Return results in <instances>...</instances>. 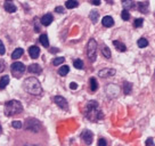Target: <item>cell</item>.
<instances>
[{"label":"cell","mask_w":155,"mask_h":146,"mask_svg":"<svg viewBox=\"0 0 155 146\" xmlns=\"http://www.w3.org/2000/svg\"><path fill=\"white\" fill-rule=\"evenodd\" d=\"M98 145L99 146H106L107 145V141L104 139V138H101L99 141H98Z\"/></svg>","instance_id":"cell-35"},{"label":"cell","mask_w":155,"mask_h":146,"mask_svg":"<svg viewBox=\"0 0 155 146\" xmlns=\"http://www.w3.org/2000/svg\"><path fill=\"white\" fill-rule=\"evenodd\" d=\"M50 51H53V53H56V51H58V49L57 48H53V49H50Z\"/></svg>","instance_id":"cell-41"},{"label":"cell","mask_w":155,"mask_h":146,"mask_svg":"<svg viewBox=\"0 0 155 146\" xmlns=\"http://www.w3.org/2000/svg\"><path fill=\"white\" fill-rule=\"evenodd\" d=\"M137 45H138L139 48H145L146 46H148V41L145 38H140V39L137 41Z\"/></svg>","instance_id":"cell-28"},{"label":"cell","mask_w":155,"mask_h":146,"mask_svg":"<svg viewBox=\"0 0 155 146\" xmlns=\"http://www.w3.org/2000/svg\"><path fill=\"white\" fill-rule=\"evenodd\" d=\"M23 54H24V50H23V49H22V48H16L14 51H13V54H12V58H13V59H18L19 57L23 55Z\"/></svg>","instance_id":"cell-21"},{"label":"cell","mask_w":155,"mask_h":146,"mask_svg":"<svg viewBox=\"0 0 155 146\" xmlns=\"http://www.w3.org/2000/svg\"><path fill=\"white\" fill-rule=\"evenodd\" d=\"M107 1H108V2H110V4H113V1H111V0H107Z\"/></svg>","instance_id":"cell-43"},{"label":"cell","mask_w":155,"mask_h":146,"mask_svg":"<svg viewBox=\"0 0 155 146\" xmlns=\"http://www.w3.org/2000/svg\"><path fill=\"white\" fill-rule=\"evenodd\" d=\"M143 23H144V20H143V18H136L135 22H134V26H135V28H141Z\"/></svg>","instance_id":"cell-32"},{"label":"cell","mask_w":155,"mask_h":146,"mask_svg":"<svg viewBox=\"0 0 155 146\" xmlns=\"http://www.w3.org/2000/svg\"><path fill=\"white\" fill-rule=\"evenodd\" d=\"M79 6V2H78L77 0H68L66 2H65V7L68 8V9H72V8H75Z\"/></svg>","instance_id":"cell-23"},{"label":"cell","mask_w":155,"mask_h":146,"mask_svg":"<svg viewBox=\"0 0 155 146\" xmlns=\"http://www.w3.org/2000/svg\"><path fill=\"white\" fill-rule=\"evenodd\" d=\"M24 127L26 130H30V131L33 132H39L42 128V124L41 122L38 121L37 119H33V118H29L26 119V121L24 123Z\"/></svg>","instance_id":"cell-4"},{"label":"cell","mask_w":155,"mask_h":146,"mask_svg":"<svg viewBox=\"0 0 155 146\" xmlns=\"http://www.w3.org/2000/svg\"><path fill=\"white\" fill-rule=\"evenodd\" d=\"M6 1H12V0H6Z\"/></svg>","instance_id":"cell-44"},{"label":"cell","mask_w":155,"mask_h":146,"mask_svg":"<svg viewBox=\"0 0 155 146\" xmlns=\"http://www.w3.org/2000/svg\"><path fill=\"white\" fill-rule=\"evenodd\" d=\"M55 12H56V13H61V14H63V13L65 12V10H64L63 7L58 6V7H56V8H55Z\"/></svg>","instance_id":"cell-36"},{"label":"cell","mask_w":155,"mask_h":146,"mask_svg":"<svg viewBox=\"0 0 155 146\" xmlns=\"http://www.w3.org/2000/svg\"><path fill=\"white\" fill-rule=\"evenodd\" d=\"M89 18H90V21H91L94 24H96L97 22H98V18H99V13L95 9L91 10L90 14H89Z\"/></svg>","instance_id":"cell-17"},{"label":"cell","mask_w":155,"mask_h":146,"mask_svg":"<svg viewBox=\"0 0 155 146\" xmlns=\"http://www.w3.org/2000/svg\"><path fill=\"white\" fill-rule=\"evenodd\" d=\"M4 70H5V62L2 59H0V73L4 72Z\"/></svg>","instance_id":"cell-37"},{"label":"cell","mask_w":155,"mask_h":146,"mask_svg":"<svg viewBox=\"0 0 155 146\" xmlns=\"http://www.w3.org/2000/svg\"><path fill=\"white\" fill-rule=\"evenodd\" d=\"M2 132V128H1V124H0V134Z\"/></svg>","instance_id":"cell-42"},{"label":"cell","mask_w":155,"mask_h":146,"mask_svg":"<svg viewBox=\"0 0 155 146\" xmlns=\"http://www.w3.org/2000/svg\"><path fill=\"white\" fill-rule=\"evenodd\" d=\"M68 72H70V68H68V65H63V66H61V68L58 70V74L61 77H65Z\"/></svg>","instance_id":"cell-26"},{"label":"cell","mask_w":155,"mask_h":146,"mask_svg":"<svg viewBox=\"0 0 155 146\" xmlns=\"http://www.w3.org/2000/svg\"><path fill=\"white\" fill-rule=\"evenodd\" d=\"M22 111H23V105L21 104L19 101L12 99V101L5 104V111L4 112H5L6 117H14V115L22 113Z\"/></svg>","instance_id":"cell-3"},{"label":"cell","mask_w":155,"mask_h":146,"mask_svg":"<svg viewBox=\"0 0 155 146\" xmlns=\"http://www.w3.org/2000/svg\"><path fill=\"white\" fill-rule=\"evenodd\" d=\"M70 88H71V89H73V90H74V89H77L78 88V85L75 82H72L71 83V85H70Z\"/></svg>","instance_id":"cell-40"},{"label":"cell","mask_w":155,"mask_h":146,"mask_svg":"<svg viewBox=\"0 0 155 146\" xmlns=\"http://www.w3.org/2000/svg\"><path fill=\"white\" fill-rule=\"evenodd\" d=\"M10 71H12V73H13V75H14L15 78H19L24 73L25 65L23 63H21V62H15V63L12 64Z\"/></svg>","instance_id":"cell-6"},{"label":"cell","mask_w":155,"mask_h":146,"mask_svg":"<svg viewBox=\"0 0 155 146\" xmlns=\"http://www.w3.org/2000/svg\"><path fill=\"white\" fill-rule=\"evenodd\" d=\"M9 83V77L8 75H4L0 79V89H5Z\"/></svg>","instance_id":"cell-22"},{"label":"cell","mask_w":155,"mask_h":146,"mask_svg":"<svg viewBox=\"0 0 155 146\" xmlns=\"http://www.w3.org/2000/svg\"><path fill=\"white\" fill-rule=\"evenodd\" d=\"M81 139H82L87 145H90L92 143V139H94V135H92V132L90 131V130L86 129V130H83V131L81 132Z\"/></svg>","instance_id":"cell-9"},{"label":"cell","mask_w":155,"mask_h":146,"mask_svg":"<svg viewBox=\"0 0 155 146\" xmlns=\"http://www.w3.org/2000/svg\"><path fill=\"white\" fill-rule=\"evenodd\" d=\"M91 4L95 6H99L101 5V0H91Z\"/></svg>","instance_id":"cell-39"},{"label":"cell","mask_w":155,"mask_h":146,"mask_svg":"<svg viewBox=\"0 0 155 146\" xmlns=\"http://www.w3.org/2000/svg\"><path fill=\"white\" fill-rule=\"evenodd\" d=\"M73 65H74V68H78V70H82L83 68V62L81 59H75V61L73 62Z\"/></svg>","instance_id":"cell-30"},{"label":"cell","mask_w":155,"mask_h":146,"mask_svg":"<svg viewBox=\"0 0 155 146\" xmlns=\"http://www.w3.org/2000/svg\"><path fill=\"white\" fill-rule=\"evenodd\" d=\"M102 55L107 59L111 58V50H110V48L107 47L106 45H103L102 46Z\"/></svg>","instance_id":"cell-18"},{"label":"cell","mask_w":155,"mask_h":146,"mask_svg":"<svg viewBox=\"0 0 155 146\" xmlns=\"http://www.w3.org/2000/svg\"><path fill=\"white\" fill-rule=\"evenodd\" d=\"M53 21H54V17H53V15H51V14H46V15H44L41 18H40L41 24L45 25V26H48V25H50Z\"/></svg>","instance_id":"cell-12"},{"label":"cell","mask_w":155,"mask_h":146,"mask_svg":"<svg viewBox=\"0 0 155 146\" xmlns=\"http://www.w3.org/2000/svg\"><path fill=\"white\" fill-rule=\"evenodd\" d=\"M122 5L126 9H130V8H134L135 7V2L134 0H121Z\"/></svg>","instance_id":"cell-24"},{"label":"cell","mask_w":155,"mask_h":146,"mask_svg":"<svg viewBox=\"0 0 155 146\" xmlns=\"http://www.w3.org/2000/svg\"><path fill=\"white\" fill-rule=\"evenodd\" d=\"M145 144H146V145L153 146V145H154V141H153V139H152V138H148V139H147V141H145Z\"/></svg>","instance_id":"cell-38"},{"label":"cell","mask_w":155,"mask_h":146,"mask_svg":"<svg viewBox=\"0 0 155 146\" xmlns=\"http://www.w3.org/2000/svg\"><path fill=\"white\" fill-rule=\"evenodd\" d=\"M121 17H122V20L123 21H128L129 18H130V15H129V12H128V9H124L122 10V13H121Z\"/></svg>","instance_id":"cell-31"},{"label":"cell","mask_w":155,"mask_h":146,"mask_svg":"<svg viewBox=\"0 0 155 146\" xmlns=\"http://www.w3.org/2000/svg\"><path fill=\"white\" fill-rule=\"evenodd\" d=\"M116 71L114 68H103L99 72H98V75L101 77V78L105 79V78H110V77H113V75H115Z\"/></svg>","instance_id":"cell-10"},{"label":"cell","mask_w":155,"mask_h":146,"mask_svg":"<svg viewBox=\"0 0 155 146\" xmlns=\"http://www.w3.org/2000/svg\"><path fill=\"white\" fill-rule=\"evenodd\" d=\"M102 24L105 26V28H111L112 25L114 24V20L112 18L111 16H104L102 20Z\"/></svg>","instance_id":"cell-16"},{"label":"cell","mask_w":155,"mask_h":146,"mask_svg":"<svg viewBox=\"0 0 155 146\" xmlns=\"http://www.w3.org/2000/svg\"><path fill=\"white\" fill-rule=\"evenodd\" d=\"M120 93V88L116 85H108L106 87V94L110 98H115L119 96Z\"/></svg>","instance_id":"cell-7"},{"label":"cell","mask_w":155,"mask_h":146,"mask_svg":"<svg viewBox=\"0 0 155 146\" xmlns=\"http://www.w3.org/2000/svg\"><path fill=\"white\" fill-rule=\"evenodd\" d=\"M29 54L30 56H31V58H38L39 55H40V49H39V47H37V46H32V47H30L29 48Z\"/></svg>","instance_id":"cell-14"},{"label":"cell","mask_w":155,"mask_h":146,"mask_svg":"<svg viewBox=\"0 0 155 146\" xmlns=\"http://www.w3.org/2000/svg\"><path fill=\"white\" fill-rule=\"evenodd\" d=\"M12 126H13V128H15V129H21V128L23 127V124H22L21 121H13L12 122Z\"/></svg>","instance_id":"cell-33"},{"label":"cell","mask_w":155,"mask_h":146,"mask_svg":"<svg viewBox=\"0 0 155 146\" xmlns=\"http://www.w3.org/2000/svg\"><path fill=\"white\" fill-rule=\"evenodd\" d=\"M131 90H132V85L130 82H128V81L123 82V91H124V94L129 95V94H131Z\"/></svg>","instance_id":"cell-25"},{"label":"cell","mask_w":155,"mask_h":146,"mask_svg":"<svg viewBox=\"0 0 155 146\" xmlns=\"http://www.w3.org/2000/svg\"><path fill=\"white\" fill-rule=\"evenodd\" d=\"M137 7H138V10L143 14H147L150 12V9H148L150 8V2L148 1H140V2H138Z\"/></svg>","instance_id":"cell-11"},{"label":"cell","mask_w":155,"mask_h":146,"mask_svg":"<svg viewBox=\"0 0 155 146\" xmlns=\"http://www.w3.org/2000/svg\"><path fill=\"white\" fill-rule=\"evenodd\" d=\"M6 51V49H5V46H4V44H2V41L0 40V55H4Z\"/></svg>","instance_id":"cell-34"},{"label":"cell","mask_w":155,"mask_h":146,"mask_svg":"<svg viewBox=\"0 0 155 146\" xmlns=\"http://www.w3.org/2000/svg\"><path fill=\"white\" fill-rule=\"evenodd\" d=\"M97 89H98L97 80L95 78H90V90H91V93H95Z\"/></svg>","instance_id":"cell-27"},{"label":"cell","mask_w":155,"mask_h":146,"mask_svg":"<svg viewBox=\"0 0 155 146\" xmlns=\"http://www.w3.org/2000/svg\"><path fill=\"white\" fill-rule=\"evenodd\" d=\"M54 102H55V104H56L58 107H61L62 110H65V111H66L68 108V101H66L63 96H55V97H54Z\"/></svg>","instance_id":"cell-8"},{"label":"cell","mask_w":155,"mask_h":146,"mask_svg":"<svg viewBox=\"0 0 155 146\" xmlns=\"http://www.w3.org/2000/svg\"><path fill=\"white\" fill-rule=\"evenodd\" d=\"M28 70H29L30 73H34V74H41V72H42V68L37 63L31 64Z\"/></svg>","instance_id":"cell-13"},{"label":"cell","mask_w":155,"mask_h":146,"mask_svg":"<svg viewBox=\"0 0 155 146\" xmlns=\"http://www.w3.org/2000/svg\"><path fill=\"white\" fill-rule=\"evenodd\" d=\"M84 115L90 121H98L104 118L103 112L99 110V105L96 101H89L84 107Z\"/></svg>","instance_id":"cell-1"},{"label":"cell","mask_w":155,"mask_h":146,"mask_svg":"<svg viewBox=\"0 0 155 146\" xmlns=\"http://www.w3.org/2000/svg\"><path fill=\"white\" fill-rule=\"evenodd\" d=\"M4 8H5L7 13H15L17 10V7L14 4H12V1H6L5 5H4Z\"/></svg>","instance_id":"cell-15"},{"label":"cell","mask_w":155,"mask_h":146,"mask_svg":"<svg viewBox=\"0 0 155 146\" xmlns=\"http://www.w3.org/2000/svg\"><path fill=\"white\" fill-rule=\"evenodd\" d=\"M87 56L90 62H95L97 57V41L90 39L87 45Z\"/></svg>","instance_id":"cell-5"},{"label":"cell","mask_w":155,"mask_h":146,"mask_svg":"<svg viewBox=\"0 0 155 146\" xmlns=\"http://www.w3.org/2000/svg\"><path fill=\"white\" fill-rule=\"evenodd\" d=\"M39 40H40V42H41V45L44 46L45 48H48L49 40H48V35H47V34H41L40 38H39Z\"/></svg>","instance_id":"cell-19"},{"label":"cell","mask_w":155,"mask_h":146,"mask_svg":"<svg viewBox=\"0 0 155 146\" xmlns=\"http://www.w3.org/2000/svg\"><path fill=\"white\" fill-rule=\"evenodd\" d=\"M64 61H65V58H64V57H56V58L53 59V65H54V66H58V65L63 64Z\"/></svg>","instance_id":"cell-29"},{"label":"cell","mask_w":155,"mask_h":146,"mask_svg":"<svg viewBox=\"0 0 155 146\" xmlns=\"http://www.w3.org/2000/svg\"><path fill=\"white\" fill-rule=\"evenodd\" d=\"M23 87L24 89L31 95H40L42 93V87H41V83L39 82V80L34 77H30V78H26L24 80V83H23Z\"/></svg>","instance_id":"cell-2"},{"label":"cell","mask_w":155,"mask_h":146,"mask_svg":"<svg viewBox=\"0 0 155 146\" xmlns=\"http://www.w3.org/2000/svg\"><path fill=\"white\" fill-rule=\"evenodd\" d=\"M113 45H114V47H115L119 51H126V50H127V47L124 46V44H122L121 41L114 40V41H113Z\"/></svg>","instance_id":"cell-20"}]
</instances>
